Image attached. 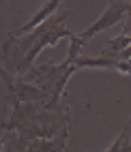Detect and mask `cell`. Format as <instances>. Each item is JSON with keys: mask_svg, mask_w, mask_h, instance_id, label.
Listing matches in <instances>:
<instances>
[{"mask_svg": "<svg viewBox=\"0 0 131 152\" xmlns=\"http://www.w3.org/2000/svg\"><path fill=\"white\" fill-rule=\"evenodd\" d=\"M69 15H71V11L54 13L52 17H47L43 24H39L35 30H30V32L19 34V37L11 34L9 41L2 45V56H4L7 66L11 69L17 77L24 75L28 69H32L37 56L41 54L45 47L56 45L58 41L69 39L73 34L71 30H67V26H65Z\"/></svg>", "mask_w": 131, "mask_h": 152, "instance_id": "1", "label": "cell"}, {"mask_svg": "<svg viewBox=\"0 0 131 152\" xmlns=\"http://www.w3.org/2000/svg\"><path fill=\"white\" fill-rule=\"evenodd\" d=\"M75 64L63 60L60 64H35L32 69H28L24 75H19V79L30 86L39 88L41 92H45L49 96V107H56L58 101L63 99V92L69 84L71 75L75 73Z\"/></svg>", "mask_w": 131, "mask_h": 152, "instance_id": "2", "label": "cell"}, {"mask_svg": "<svg viewBox=\"0 0 131 152\" xmlns=\"http://www.w3.org/2000/svg\"><path fill=\"white\" fill-rule=\"evenodd\" d=\"M129 13H131V4H127V2H120V0H110V4H107V9L97 17V22L95 24H90L84 32H79V34H71L69 39H73V41L84 49V45L93 39L97 32H103V30H107V28H112L114 24H118V22H123L125 17H129Z\"/></svg>", "mask_w": 131, "mask_h": 152, "instance_id": "3", "label": "cell"}, {"mask_svg": "<svg viewBox=\"0 0 131 152\" xmlns=\"http://www.w3.org/2000/svg\"><path fill=\"white\" fill-rule=\"evenodd\" d=\"M67 139H69V131L67 133H60L56 137H49V139H32L30 144L24 148V152H63L67 146Z\"/></svg>", "mask_w": 131, "mask_h": 152, "instance_id": "4", "label": "cell"}, {"mask_svg": "<svg viewBox=\"0 0 131 152\" xmlns=\"http://www.w3.org/2000/svg\"><path fill=\"white\" fill-rule=\"evenodd\" d=\"M60 2H63V0H47V2H45L41 9H39V11H37L32 17L28 19V24H24L19 30H13L11 34L19 37V34H26V32H30V30H35L39 24H43L47 17H52V15L56 13V9H58V4H60Z\"/></svg>", "mask_w": 131, "mask_h": 152, "instance_id": "5", "label": "cell"}, {"mask_svg": "<svg viewBox=\"0 0 131 152\" xmlns=\"http://www.w3.org/2000/svg\"><path fill=\"white\" fill-rule=\"evenodd\" d=\"M127 131H129V124L125 126V131H123V133H120V135L114 139V144L110 146L105 152H123V141H125V137H127Z\"/></svg>", "mask_w": 131, "mask_h": 152, "instance_id": "6", "label": "cell"}, {"mask_svg": "<svg viewBox=\"0 0 131 152\" xmlns=\"http://www.w3.org/2000/svg\"><path fill=\"white\" fill-rule=\"evenodd\" d=\"M0 77H2V82L7 84V88H11V86H13V79H15V77H13L11 73H9V71H7L4 66H0Z\"/></svg>", "mask_w": 131, "mask_h": 152, "instance_id": "7", "label": "cell"}, {"mask_svg": "<svg viewBox=\"0 0 131 152\" xmlns=\"http://www.w3.org/2000/svg\"><path fill=\"white\" fill-rule=\"evenodd\" d=\"M4 146H7V135H2V137H0V152L4 150Z\"/></svg>", "mask_w": 131, "mask_h": 152, "instance_id": "8", "label": "cell"}, {"mask_svg": "<svg viewBox=\"0 0 131 152\" xmlns=\"http://www.w3.org/2000/svg\"><path fill=\"white\" fill-rule=\"evenodd\" d=\"M120 2H127V4H131V0H120Z\"/></svg>", "mask_w": 131, "mask_h": 152, "instance_id": "9", "label": "cell"}, {"mask_svg": "<svg viewBox=\"0 0 131 152\" xmlns=\"http://www.w3.org/2000/svg\"><path fill=\"white\" fill-rule=\"evenodd\" d=\"M129 124H131V120H129Z\"/></svg>", "mask_w": 131, "mask_h": 152, "instance_id": "10", "label": "cell"}]
</instances>
